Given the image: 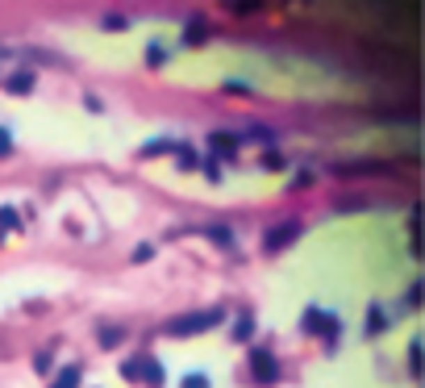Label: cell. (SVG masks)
<instances>
[{"mask_svg": "<svg viewBox=\"0 0 425 388\" xmlns=\"http://www.w3.org/2000/svg\"><path fill=\"white\" fill-rule=\"evenodd\" d=\"M184 388H209V380H205V376H188V380H184Z\"/></svg>", "mask_w": 425, "mask_h": 388, "instance_id": "cell-12", "label": "cell"}, {"mask_svg": "<svg viewBox=\"0 0 425 388\" xmlns=\"http://www.w3.org/2000/svg\"><path fill=\"white\" fill-rule=\"evenodd\" d=\"M234 339H238V343H246V339H250V318H242V322L234 326Z\"/></svg>", "mask_w": 425, "mask_h": 388, "instance_id": "cell-9", "label": "cell"}, {"mask_svg": "<svg viewBox=\"0 0 425 388\" xmlns=\"http://www.w3.org/2000/svg\"><path fill=\"white\" fill-rule=\"evenodd\" d=\"M138 380H146V385H154V388H163V364H154V359H142V372H138Z\"/></svg>", "mask_w": 425, "mask_h": 388, "instance_id": "cell-3", "label": "cell"}, {"mask_svg": "<svg viewBox=\"0 0 425 388\" xmlns=\"http://www.w3.org/2000/svg\"><path fill=\"white\" fill-rule=\"evenodd\" d=\"M409 364H413V372H422V343L409 347Z\"/></svg>", "mask_w": 425, "mask_h": 388, "instance_id": "cell-10", "label": "cell"}, {"mask_svg": "<svg viewBox=\"0 0 425 388\" xmlns=\"http://www.w3.org/2000/svg\"><path fill=\"white\" fill-rule=\"evenodd\" d=\"M75 385H79V368H63L58 380H54L50 388H75Z\"/></svg>", "mask_w": 425, "mask_h": 388, "instance_id": "cell-7", "label": "cell"}, {"mask_svg": "<svg viewBox=\"0 0 425 388\" xmlns=\"http://www.w3.org/2000/svg\"><path fill=\"white\" fill-rule=\"evenodd\" d=\"M225 313L221 309H209V313H184V318H171L167 322V334H200V330H213Z\"/></svg>", "mask_w": 425, "mask_h": 388, "instance_id": "cell-1", "label": "cell"}, {"mask_svg": "<svg viewBox=\"0 0 425 388\" xmlns=\"http://www.w3.org/2000/svg\"><path fill=\"white\" fill-rule=\"evenodd\" d=\"M138 372H142V359H125V364H121V376H125V380H138Z\"/></svg>", "mask_w": 425, "mask_h": 388, "instance_id": "cell-8", "label": "cell"}, {"mask_svg": "<svg viewBox=\"0 0 425 388\" xmlns=\"http://www.w3.org/2000/svg\"><path fill=\"white\" fill-rule=\"evenodd\" d=\"M288 238H296V222H288V226H280V230H271L267 234V251H280Z\"/></svg>", "mask_w": 425, "mask_h": 388, "instance_id": "cell-4", "label": "cell"}, {"mask_svg": "<svg viewBox=\"0 0 425 388\" xmlns=\"http://www.w3.org/2000/svg\"><path fill=\"white\" fill-rule=\"evenodd\" d=\"M117 339H121V330H104V343L100 347H117Z\"/></svg>", "mask_w": 425, "mask_h": 388, "instance_id": "cell-11", "label": "cell"}, {"mask_svg": "<svg viewBox=\"0 0 425 388\" xmlns=\"http://www.w3.org/2000/svg\"><path fill=\"white\" fill-rule=\"evenodd\" d=\"M8 150H13V146H8V134L0 130V155H8Z\"/></svg>", "mask_w": 425, "mask_h": 388, "instance_id": "cell-13", "label": "cell"}, {"mask_svg": "<svg viewBox=\"0 0 425 388\" xmlns=\"http://www.w3.org/2000/svg\"><path fill=\"white\" fill-rule=\"evenodd\" d=\"M33 84H38V75H33V71H17V75L8 79V92H17V96H21V92H29Z\"/></svg>", "mask_w": 425, "mask_h": 388, "instance_id": "cell-5", "label": "cell"}, {"mask_svg": "<svg viewBox=\"0 0 425 388\" xmlns=\"http://www.w3.org/2000/svg\"><path fill=\"white\" fill-rule=\"evenodd\" d=\"M250 372H255L259 385H275V380H280V368H275V359H271L267 351H255V355H250Z\"/></svg>", "mask_w": 425, "mask_h": 388, "instance_id": "cell-2", "label": "cell"}, {"mask_svg": "<svg viewBox=\"0 0 425 388\" xmlns=\"http://www.w3.org/2000/svg\"><path fill=\"white\" fill-rule=\"evenodd\" d=\"M326 326H330V318H326L321 309H309V313H305V330H326Z\"/></svg>", "mask_w": 425, "mask_h": 388, "instance_id": "cell-6", "label": "cell"}]
</instances>
